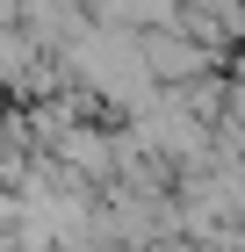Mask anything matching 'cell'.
Returning <instances> with one entry per match:
<instances>
[{
  "label": "cell",
  "instance_id": "obj_1",
  "mask_svg": "<svg viewBox=\"0 0 245 252\" xmlns=\"http://www.w3.org/2000/svg\"><path fill=\"white\" fill-rule=\"evenodd\" d=\"M144 65H159L166 79H188V72H202V51L180 43V36H151V43H144Z\"/></svg>",
  "mask_w": 245,
  "mask_h": 252
}]
</instances>
